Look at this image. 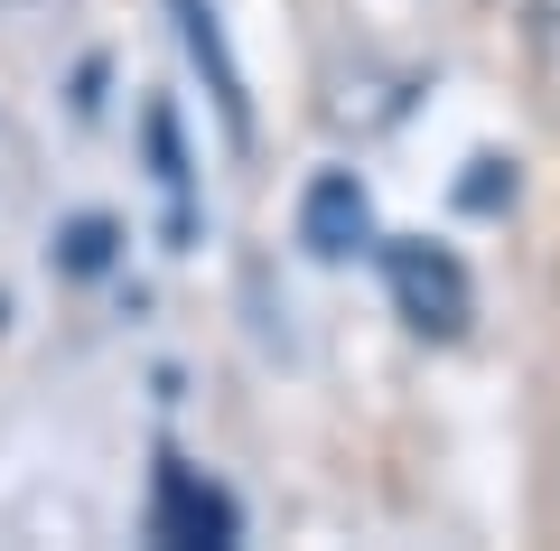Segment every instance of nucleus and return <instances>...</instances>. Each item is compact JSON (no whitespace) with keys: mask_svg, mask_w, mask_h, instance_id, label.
I'll return each mask as SVG.
<instances>
[{"mask_svg":"<svg viewBox=\"0 0 560 551\" xmlns=\"http://www.w3.org/2000/svg\"><path fill=\"white\" fill-rule=\"evenodd\" d=\"M383 272H393V299H401V318H411L420 336H458L467 309H477L458 253H440V243H393V253H383Z\"/></svg>","mask_w":560,"mask_h":551,"instance_id":"f257e3e1","label":"nucleus"},{"mask_svg":"<svg viewBox=\"0 0 560 551\" xmlns=\"http://www.w3.org/2000/svg\"><path fill=\"white\" fill-rule=\"evenodd\" d=\"M150 532L160 542H234V505H224V486H206L197 468H178V458H160V495H150Z\"/></svg>","mask_w":560,"mask_h":551,"instance_id":"f03ea898","label":"nucleus"},{"mask_svg":"<svg viewBox=\"0 0 560 551\" xmlns=\"http://www.w3.org/2000/svg\"><path fill=\"white\" fill-rule=\"evenodd\" d=\"M364 234H374V216H364V187H355L346 169H327L318 187H308V206H300V243H308V253H327V262H346Z\"/></svg>","mask_w":560,"mask_h":551,"instance_id":"7ed1b4c3","label":"nucleus"},{"mask_svg":"<svg viewBox=\"0 0 560 551\" xmlns=\"http://www.w3.org/2000/svg\"><path fill=\"white\" fill-rule=\"evenodd\" d=\"M178 10V38H187V57L206 66V84H215V113H224V131L234 140H253V103H243V76H234V57H224V28H215V10L206 0H168Z\"/></svg>","mask_w":560,"mask_h":551,"instance_id":"20e7f679","label":"nucleus"},{"mask_svg":"<svg viewBox=\"0 0 560 551\" xmlns=\"http://www.w3.org/2000/svg\"><path fill=\"white\" fill-rule=\"evenodd\" d=\"M140 131H150V169H160V187H168V225L187 234V150H178V113H168V103H150V122H140Z\"/></svg>","mask_w":560,"mask_h":551,"instance_id":"39448f33","label":"nucleus"},{"mask_svg":"<svg viewBox=\"0 0 560 551\" xmlns=\"http://www.w3.org/2000/svg\"><path fill=\"white\" fill-rule=\"evenodd\" d=\"M523 28H533V38L551 47V38H560V0H523Z\"/></svg>","mask_w":560,"mask_h":551,"instance_id":"423d86ee","label":"nucleus"}]
</instances>
